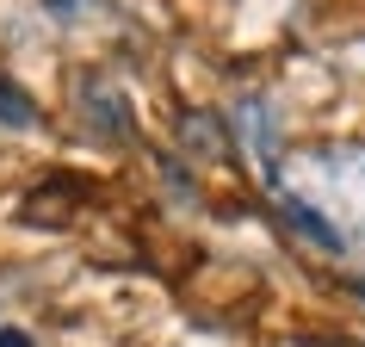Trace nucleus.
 <instances>
[{
	"label": "nucleus",
	"mask_w": 365,
	"mask_h": 347,
	"mask_svg": "<svg viewBox=\"0 0 365 347\" xmlns=\"http://www.w3.org/2000/svg\"><path fill=\"white\" fill-rule=\"evenodd\" d=\"M285 211H291V223H297V230H304L309 242H316V248H328V254H341V236L328 230V217H322V211H309V205H297V198H291Z\"/></svg>",
	"instance_id": "obj_1"
},
{
	"label": "nucleus",
	"mask_w": 365,
	"mask_h": 347,
	"mask_svg": "<svg viewBox=\"0 0 365 347\" xmlns=\"http://www.w3.org/2000/svg\"><path fill=\"white\" fill-rule=\"evenodd\" d=\"M0 118H6L13 131H25V124H31V99H25V94H13L6 81H0Z\"/></svg>",
	"instance_id": "obj_2"
},
{
	"label": "nucleus",
	"mask_w": 365,
	"mask_h": 347,
	"mask_svg": "<svg viewBox=\"0 0 365 347\" xmlns=\"http://www.w3.org/2000/svg\"><path fill=\"white\" fill-rule=\"evenodd\" d=\"M0 347H25V335H0Z\"/></svg>",
	"instance_id": "obj_3"
}]
</instances>
